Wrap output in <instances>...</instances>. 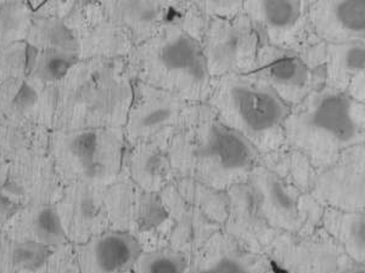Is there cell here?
Returning a JSON list of instances; mask_svg holds the SVG:
<instances>
[{
	"mask_svg": "<svg viewBox=\"0 0 365 273\" xmlns=\"http://www.w3.org/2000/svg\"><path fill=\"white\" fill-rule=\"evenodd\" d=\"M51 146L55 168L67 185L106 187L123 173L127 149L123 128L58 130Z\"/></svg>",
	"mask_w": 365,
	"mask_h": 273,
	"instance_id": "obj_6",
	"label": "cell"
},
{
	"mask_svg": "<svg viewBox=\"0 0 365 273\" xmlns=\"http://www.w3.org/2000/svg\"><path fill=\"white\" fill-rule=\"evenodd\" d=\"M190 261L184 252L170 245L144 250L133 273H187Z\"/></svg>",
	"mask_w": 365,
	"mask_h": 273,
	"instance_id": "obj_28",
	"label": "cell"
},
{
	"mask_svg": "<svg viewBox=\"0 0 365 273\" xmlns=\"http://www.w3.org/2000/svg\"><path fill=\"white\" fill-rule=\"evenodd\" d=\"M81 55L60 49H41L34 58V78L43 83H63L79 63Z\"/></svg>",
	"mask_w": 365,
	"mask_h": 273,
	"instance_id": "obj_27",
	"label": "cell"
},
{
	"mask_svg": "<svg viewBox=\"0 0 365 273\" xmlns=\"http://www.w3.org/2000/svg\"><path fill=\"white\" fill-rule=\"evenodd\" d=\"M259 164L266 166L282 180L299 187L303 192H311L317 170L312 166L307 157L299 151L284 146L278 151L261 154Z\"/></svg>",
	"mask_w": 365,
	"mask_h": 273,
	"instance_id": "obj_24",
	"label": "cell"
},
{
	"mask_svg": "<svg viewBox=\"0 0 365 273\" xmlns=\"http://www.w3.org/2000/svg\"><path fill=\"white\" fill-rule=\"evenodd\" d=\"M225 125L261 154L285 146L284 125L291 108L273 90L250 75L213 79L207 102Z\"/></svg>",
	"mask_w": 365,
	"mask_h": 273,
	"instance_id": "obj_5",
	"label": "cell"
},
{
	"mask_svg": "<svg viewBox=\"0 0 365 273\" xmlns=\"http://www.w3.org/2000/svg\"><path fill=\"white\" fill-rule=\"evenodd\" d=\"M101 5L135 46L149 41L165 26L173 25L177 18V1H110Z\"/></svg>",
	"mask_w": 365,
	"mask_h": 273,
	"instance_id": "obj_18",
	"label": "cell"
},
{
	"mask_svg": "<svg viewBox=\"0 0 365 273\" xmlns=\"http://www.w3.org/2000/svg\"><path fill=\"white\" fill-rule=\"evenodd\" d=\"M167 224L172 225V220L161 195L144 192L139 188L130 233L139 240L144 235H155Z\"/></svg>",
	"mask_w": 365,
	"mask_h": 273,
	"instance_id": "obj_26",
	"label": "cell"
},
{
	"mask_svg": "<svg viewBox=\"0 0 365 273\" xmlns=\"http://www.w3.org/2000/svg\"><path fill=\"white\" fill-rule=\"evenodd\" d=\"M325 85L365 104V39L327 44Z\"/></svg>",
	"mask_w": 365,
	"mask_h": 273,
	"instance_id": "obj_20",
	"label": "cell"
},
{
	"mask_svg": "<svg viewBox=\"0 0 365 273\" xmlns=\"http://www.w3.org/2000/svg\"><path fill=\"white\" fill-rule=\"evenodd\" d=\"M63 83L58 130L125 128L134 91L125 58L79 63Z\"/></svg>",
	"mask_w": 365,
	"mask_h": 273,
	"instance_id": "obj_3",
	"label": "cell"
},
{
	"mask_svg": "<svg viewBox=\"0 0 365 273\" xmlns=\"http://www.w3.org/2000/svg\"><path fill=\"white\" fill-rule=\"evenodd\" d=\"M61 249V248H60ZM58 249L9 240L0 245V273H32L46 269Z\"/></svg>",
	"mask_w": 365,
	"mask_h": 273,
	"instance_id": "obj_25",
	"label": "cell"
},
{
	"mask_svg": "<svg viewBox=\"0 0 365 273\" xmlns=\"http://www.w3.org/2000/svg\"><path fill=\"white\" fill-rule=\"evenodd\" d=\"M249 182L263 219L274 231L308 236L320 228L325 208L311 192H303L262 164L253 169Z\"/></svg>",
	"mask_w": 365,
	"mask_h": 273,
	"instance_id": "obj_7",
	"label": "cell"
},
{
	"mask_svg": "<svg viewBox=\"0 0 365 273\" xmlns=\"http://www.w3.org/2000/svg\"><path fill=\"white\" fill-rule=\"evenodd\" d=\"M207 17L232 18L244 11V1H195Z\"/></svg>",
	"mask_w": 365,
	"mask_h": 273,
	"instance_id": "obj_29",
	"label": "cell"
},
{
	"mask_svg": "<svg viewBox=\"0 0 365 273\" xmlns=\"http://www.w3.org/2000/svg\"><path fill=\"white\" fill-rule=\"evenodd\" d=\"M284 133L285 146L319 173L346 151L365 145V104L323 85L291 108Z\"/></svg>",
	"mask_w": 365,
	"mask_h": 273,
	"instance_id": "obj_2",
	"label": "cell"
},
{
	"mask_svg": "<svg viewBox=\"0 0 365 273\" xmlns=\"http://www.w3.org/2000/svg\"><path fill=\"white\" fill-rule=\"evenodd\" d=\"M323 230L354 264H365V213L325 208Z\"/></svg>",
	"mask_w": 365,
	"mask_h": 273,
	"instance_id": "obj_23",
	"label": "cell"
},
{
	"mask_svg": "<svg viewBox=\"0 0 365 273\" xmlns=\"http://www.w3.org/2000/svg\"><path fill=\"white\" fill-rule=\"evenodd\" d=\"M311 193L324 208L365 213V145L349 149L317 173Z\"/></svg>",
	"mask_w": 365,
	"mask_h": 273,
	"instance_id": "obj_12",
	"label": "cell"
},
{
	"mask_svg": "<svg viewBox=\"0 0 365 273\" xmlns=\"http://www.w3.org/2000/svg\"><path fill=\"white\" fill-rule=\"evenodd\" d=\"M78 273H128L144 252L133 233L108 230L75 245Z\"/></svg>",
	"mask_w": 365,
	"mask_h": 273,
	"instance_id": "obj_15",
	"label": "cell"
},
{
	"mask_svg": "<svg viewBox=\"0 0 365 273\" xmlns=\"http://www.w3.org/2000/svg\"><path fill=\"white\" fill-rule=\"evenodd\" d=\"M200 43L212 79L250 75L261 48L257 33L245 11L232 18L208 17Z\"/></svg>",
	"mask_w": 365,
	"mask_h": 273,
	"instance_id": "obj_8",
	"label": "cell"
},
{
	"mask_svg": "<svg viewBox=\"0 0 365 273\" xmlns=\"http://www.w3.org/2000/svg\"><path fill=\"white\" fill-rule=\"evenodd\" d=\"M309 22L329 46L365 39V1H309Z\"/></svg>",
	"mask_w": 365,
	"mask_h": 273,
	"instance_id": "obj_17",
	"label": "cell"
},
{
	"mask_svg": "<svg viewBox=\"0 0 365 273\" xmlns=\"http://www.w3.org/2000/svg\"><path fill=\"white\" fill-rule=\"evenodd\" d=\"M250 75L273 90L290 108L325 85L324 72L313 70L299 53L277 46H261Z\"/></svg>",
	"mask_w": 365,
	"mask_h": 273,
	"instance_id": "obj_11",
	"label": "cell"
},
{
	"mask_svg": "<svg viewBox=\"0 0 365 273\" xmlns=\"http://www.w3.org/2000/svg\"><path fill=\"white\" fill-rule=\"evenodd\" d=\"M128 273H133V271H130V272H128Z\"/></svg>",
	"mask_w": 365,
	"mask_h": 273,
	"instance_id": "obj_31",
	"label": "cell"
},
{
	"mask_svg": "<svg viewBox=\"0 0 365 273\" xmlns=\"http://www.w3.org/2000/svg\"><path fill=\"white\" fill-rule=\"evenodd\" d=\"M104 188L88 183L67 185L56 207L68 242L82 245L96 235L110 230Z\"/></svg>",
	"mask_w": 365,
	"mask_h": 273,
	"instance_id": "obj_14",
	"label": "cell"
},
{
	"mask_svg": "<svg viewBox=\"0 0 365 273\" xmlns=\"http://www.w3.org/2000/svg\"><path fill=\"white\" fill-rule=\"evenodd\" d=\"M267 260L227 233L216 235L194 254L187 273H266Z\"/></svg>",
	"mask_w": 365,
	"mask_h": 273,
	"instance_id": "obj_19",
	"label": "cell"
},
{
	"mask_svg": "<svg viewBox=\"0 0 365 273\" xmlns=\"http://www.w3.org/2000/svg\"><path fill=\"white\" fill-rule=\"evenodd\" d=\"M261 46L302 51L319 42L309 22V1H244Z\"/></svg>",
	"mask_w": 365,
	"mask_h": 273,
	"instance_id": "obj_10",
	"label": "cell"
},
{
	"mask_svg": "<svg viewBox=\"0 0 365 273\" xmlns=\"http://www.w3.org/2000/svg\"><path fill=\"white\" fill-rule=\"evenodd\" d=\"M10 240L34 242L48 248H63L68 243L56 204L38 203L15 216L10 226Z\"/></svg>",
	"mask_w": 365,
	"mask_h": 273,
	"instance_id": "obj_22",
	"label": "cell"
},
{
	"mask_svg": "<svg viewBox=\"0 0 365 273\" xmlns=\"http://www.w3.org/2000/svg\"><path fill=\"white\" fill-rule=\"evenodd\" d=\"M269 248L289 273H339L352 264L322 228L308 236L278 235Z\"/></svg>",
	"mask_w": 365,
	"mask_h": 273,
	"instance_id": "obj_13",
	"label": "cell"
},
{
	"mask_svg": "<svg viewBox=\"0 0 365 273\" xmlns=\"http://www.w3.org/2000/svg\"><path fill=\"white\" fill-rule=\"evenodd\" d=\"M123 173L149 193H161L177 178L166 149L151 142L127 146Z\"/></svg>",
	"mask_w": 365,
	"mask_h": 273,
	"instance_id": "obj_21",
	"label": "cell"
},
{
	"mask_svg": "<svg viewBox=\"0 0 365 273\" xmlns=\"http://www.w3.org/2000/svg\"><path fill=\"white\" fill-rule=\"evenodd\" d=\"M339 273H365V264H349L344 269H341Z\"/></svg>",
	"mask_w": 365,
	"mask_h": 273,
	"instance_id": "obj_30",
	"label": "cell"
},
{
	"mask_svg": "<svg viewBox=\"0 0 365 273\" xmlns=\"http://www.w3.org/2000/svg\"><path fill=\"white\" fill-rule=\"evenodd\" d=\"M133 82L166 90L189 104H205L213 79L201 43L182 27L166 25L125 58Z\"/></svg>",
	"mask_w": 365,
	"mask_h": 273,
	"instance_id": "obj_4",
	"label": "cell"
},
{
	"mask_svg": "<svg viewBox=\"0 0 365 273\" xmlns=\"http://www.w3.org/2000/svg\"><path fill=\"white\" fill-rule=\"evenodd\" d=\"M177 178H187L218 191L249 181L261 154L229 128L210 105L189 104L167 147Z\"/></svg>",
	"mask_w": 365,
	"mask_h": 273,
	"instance_id": "obj_1",
	"label": "cell"
},
{
	"mask_svg": "<svg viewBox=\"0 0 365 273\" xmlns=\"http://www.w3.org/2000/svg\"><path fill=\"white\" fill-rule=\"evenodd\" d=\"M187 105L172 92L134 82L133 100L123 128L127 146L151 142L167 151Z\"/></svg>",
	"mask_w": 365,
	"mask_h": 273,
	"instance_id": "obj_9",
	"label": "cell"
},
{
	"mask_svg": "<svg viewBox=\"0 0 365 273\" xmlns=\"http://www.w3.org/2000/svg\"><path fill=\"white\" fill-rule=\"evenodd\" d=\"M227 192L229 207L225 233L250 252L261 254L278 232L267 225L258 208L257 198L249 181L230 187Z\"/></svg>",
	"mask_w": 365,
	"mask_h": 273,
	"instance_id": "obj_16",
	"label": "cell"
}]
</instances>
